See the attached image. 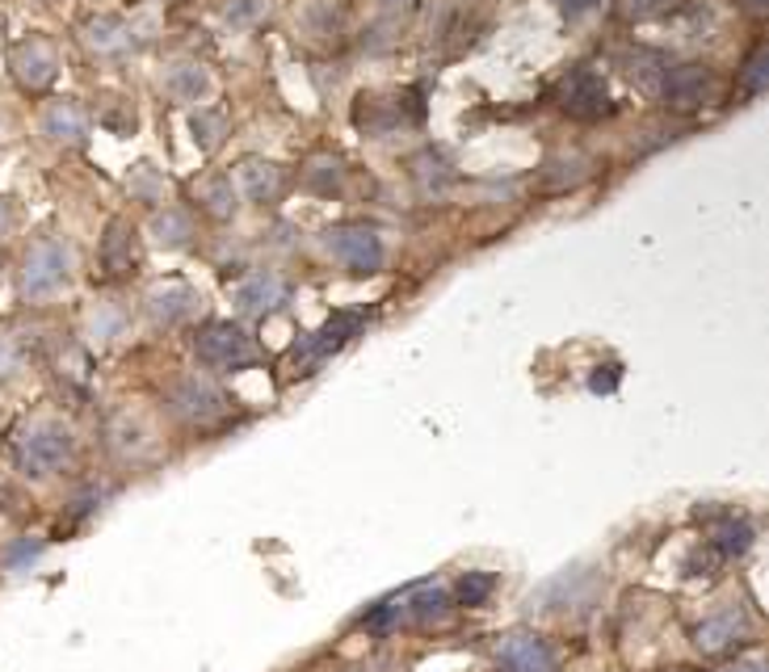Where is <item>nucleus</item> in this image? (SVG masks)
I'll return each instance as SVG.
<instances>
[{
	"instance_id": "1",
	"label": "nucleus",
	"mask_w": 769,
	"mask_h": 672,
	"mask_svg": "<svg viewBox=\"0 0 769 672\" xmlns=\"http://www.w3.org/2000/svg\"><path fill=\"white\" fill-rule=\"evenodd\" d=\"M450 592L441 585H413V589L395 592L379 601L370 614H362V630H391V626H429L450 614Z\"/></svg>"
},
{
	"instance_id": "2",
	"label": "nucleus",
	"mask_w": 769,
	"mask_h": 672,
	"mask_svg": "<svg viewBox=\"0 0 769 672\" xmlns=\"http://www.w3.org/2000/svg\"><path fill=\"white\" fill-rule=\"evenodd\" d=\"M13 455H17V467L26 471V475H56L63 471L72 455H76V437L72 429L63 425V421H34L22 437H17V446H13Z\"/></svg>"
},
{
	"instance_id": "3",
	"label": "nucleus",
	"mask_w": 769,
	"mask_h": 672,
	"mask_svg": "<svg viewBox=\"0 0 769 672\" xmlns=\"http://www.w3.org/2000/svg\"><path fill=\"white\" fill-rule=\"evenodd\" d=\"M193 353H198V362H206L211 370H248V366H257V362L265 357L261 345L248 337L240 323H232V320H211L206 328H198Z\"/></svg>"
},
{
	"instance_id": "4",
	"label": "nucleus",
	"mask_w": 769,
	"mask_h": 672,
	"mask_svg": "<svg viewBox=\"0 0 769 672\" xmlns=\"http://www.w3.org/2000/svg\"><path fill=\"white\" fill-rule=\"evenodd\" d=\"M362 323H366V311H336V316H329L324 328H316L311 337H303L299 345L291 350V370L295 375H316L332 353H341L354 341L362 332Z\"/></svg>"
},
{
	"instance_id": "5",
	"label": "nucleus",
	"mask_w": 769,
	"mask_h": 672,
	"mask_svg": "<svg viewBox=\"0 0 769 672\" xmlns=\"http://www.w3.org/2000/svg\"><path fill=\"white\" fill-rule=\"evenodd\" d=\"M68 278H72V252H68V244L38 240L26 252V266H22V295L26 298L56 295Z\"/></svg>"
},
{
	"instance_id": "6",
	"label": "nucleus",
	"mask_w": 769,
	"mask_h": 672,
	"mask_svg": "<svg viewBox=\"0 0 769 672\" xmlns=\"http://www.w3.org/2000/svg\"><path fill=\"white\" fill-rule=\"evenodd\" d=\"M324 248L332 252V261H341L350 273H379L387 257L379 232L366 223H345V227L324 232Z\"/></svg>"
},
{
	"instance_id": "7",
	"label": "nucleus",
	"mask_w": 769,
	"mask_h": 672,
	"mask_svg": "<svg viewBox=\"0 0 769 672\" xmlns=\"http://www.w3.org/2000/svg\"><path fill=\"white\" fill-rule=\"evenodd\" d=\"M559 109L572 114V118H602L614 109V102H610V89L593 68H577L559 84Z\"/></svg>"
},
{
	"instance_id": "8",
	"label": "nucleus",
	"mask_w": 769,
	"mask_h": 672,
	"mask_svg": "<svg viewBox=\"0 0 769 672\" xmlns=\"http://www.w3.org/2000/svg\"><path fill=\"white\" fill-rule=\"evenodd\" d=\"M714 93V72L707 63H677L664 72V106L669 109H698Z\"/></svg>"
},
{
	"instance_id": "9",
	"label": "nucleus",
	"mask_w": 769,
	"mask_h": 672,
	"mask_svg": "<svg viewBox=\"0 0 769 672\" xmlns=\"http://www.w3.org/2000/svg\"><path fill=\"white\" fill-rule=\"evenodd\" d=\"M753 635V622L744 614L741 605H723L719 614L698 622V630H694V647L698 651H707V656H723V651H732V647H741L744 639Z\"/></svg>"
},
{
	"instance_id": "10",
	"label": "nucleus",
	"mask_w": 769,
	"mask_h": 672,
	"mask_svg": "<svg viewBox=\"0 0 769 672\" xmlns=\"http://www.w3.org/2000/svg\"><path fill=\"white\" fill-rule=\"evenodd\" d=\"M496 672H555V656L543 635L513 630L496 647Z\"/></svg>"
},
{
	"instance_id": "11",
	"label": "nucleus",
	"mask_w": 769,
	"mask_h": 672,
	"mask_svg": "<svg viewBox=\"0 0 769 672\" xmlns=\"http://www.w3.org/2000/svg\"><path fill=\"white\" fill-rule=\"evenodd\" d=\"M291 298V286L277 278V273H248L245 282L232 286V303L240 316H274L277 307Z\"/></svg>"
},
{
	"instance_id": "12",
	"label": "nucleus",
	"mask_w": 769,
	"mask_h": 672,
	"mask_svg": "<svg viewBox=\"0 0 769 672\" xmlns=\"http://www.w3.org/2000/svg\"><path fill=\"white\" fill-rule=\"evenodd\" d=\"M173 408L190 421V425H211L227 412V396L220 387H211L206 378H181L173 387Z\"/></svg>"
},
{
	"instance_id": "13",
	"label": "nucleus",
	"mask_w": 769,
	"mask_h": 672,
	"mask_svg": "<svg viewBox=\"0 0 769 672\" xmlns=\"http://www.w3.org/2000/svg\"><path fill=\"white\" fill-rule=\"evenodd\" d=\"M753 526H748V517L741 512H719L711 521V530H707V546H711L719 559H744L748 551H753Z\"/></svg>"
},
{
	"instance_id": "14",
	"label": "nucleus",
	"mask_w": 769,
	"mask_h": 672,
	"mask_svg": "<svg viewBox=\"0 0 769 672\" xmlns=\"http://www.w3.org/2000/svg\"><path fill=\"white\" fill-rule=\"evenodd\" d=\"M198 291L186 286V282H168V286H156L152 295H147V311H152V320L173 328V323H186L198 311Z\"/></svg>"
},
{
	"instance_id": "15",
	"label": "nucleus",
	"mask_w": 769,
	"mask_h": 672,
	"mask_svg": "<svg viewBox=\"0 0 769 672\" xmlns=\"http://www.w3.org/2000/svg\"><path fill=\"white\" fill-rule=\"evenodd\" d=\"M56 68H59L56 51L43 38H29V43H22L13 51V72H17V81L26 84V89H47V84L56 81Z\"/></svg>"
},
{
	"instance_id": "16",
	"label": "nucleus",
	"mask_w": 769,
	"mask_h": 672,
	"mask_svg": "<svg viewBox=\"0 0 769 672\" xmlns=\"http://www.w3.org/2000/svg\"><path fill=\"white\" fill-rule=\"evenodd\" d=\"M236 189L245 193L248 202L265 207V202H274L277 193H282V168H277L274 161L248 156V161H240V168H236Z\"/></svg>"
},
{
	"instance_id": "17",
	"label": "nucleus",
	"mask_w": 769,
	"mask_h": 672,
	"mask_svg": "<svg viewBox=\"0 0 769 672\" xmlns=\"http://www.w3.org/2000/svg\"><path fill=\"white\" fill-rule=\"evenodd\" d=\"M589 597H593V576L580 571V567L559 571V576H555L551 585H543V592H539L543 610H568V601H572V605H584Z\"/></svg>"
},
{
	"instance_id": "18",
	"label": "nucleus",
	"mask_w": 769,
	"mask_h": 672,
	"mask_svg": "<svg viewBox=\"0 0 769 672\" xmlns=\"http://www.w3.org/2000/svg\"><path fill=\"white\" fill-rule=\"evenodd\" d=\"M110 446L118 458H143V455H152L156 441H152V429H147L139 416L122 412V416L110 425Z\"/></svg>"
},
{
	"instance_id": "19",
	"label": "nucleus",
	"mask_w": 769,
	"mask_h": 672,
	"mask_svg": "<svg viewBox=\"0 0 769 672\" xmlns=\"http://www.w3.org/2000/svg\"><path fill=\"white\" fill-rule=\"evenodd\" d=\"M139 261V248H135V227L127 223H110V236L102 244V266L110 273H131Z\"/></svg>"
},
{
	"instance_id": "20",
	"label": "nucleus",
	"mask_w": 769,
	"mask_h": 672,
	"mask_svg": "<svg viewBox=\"0 0 769 672\" xmlns=\"http://www.w3.org/2000/svg\"><path fill=\"white\" fill-rule=\"evenodd\" d=\"M43 131L51 134L56 143H81L84 114L72 102H56V106H47V114H43Z\"/></svg>"
},
{
	"instance_id": "21",
	"label": "nucleus",
	"mask_w": 769,
	"mask_h": 672,
	"mask_svg": "<svg viewBox=\"0 0 769 672\" xmlns=\"http://www.w3.org/2000/svg\"><path fill=\"white\" fill-rule=\"evenodd\" d=\"M198 202H202L215 219H232L236 215V186H232V177L211 173V177L198 186Z\"/></svg>"
},
{
	"instance_id": "22",
	"label": "nucleus",
	"mask_w": 769,
	"mask_h": 672,
	"mask_svg": "<svg viewBox=\"0 0 769 672\" xmlns=\"http://www.w3.org/2000/svg\"><path fill=\"white\" fill-rule=\"evenodd\" d=\"M152 236H156V244H165V248H186L193 236V223L186 211H173V207H165L161 215L152 219Z\"/></svg>"
},
{
	"instance_id": "23",
	"label": "nucleus",
	"mask_w": 769,
	"mask_h": 672,
	"mask_svg": "<svg viewBox=\"0 0 769 672\" xmlns=\"http://www.w3.org/2000/svg\"><path fill=\"white\" fill-rule=\"evenodd\" d=\"M127 26L118 22V17H97V22H88L84 26V43L93 47V51H102V55H110V51H122L127 47Z\"/></svg>"
},
{
	"instance_id": "24",
	"label": "nucleus",
	"mask_w": 769,
	"mask_h": 672,
	"mask_svg": "<svg viewBox=\"0 0 769 672\" xmlns=\"http://www.w3.org/2000/svg\"><path fill=\"white\" fill-rule=\"evenodd\" d=\"M165 89L177 97V102H198V97L211 89V81H206V72H202V68H193V63H177V68L168 72Z\"/></svg>"
},
{
	"instance_id": "25",
	"label": "nucleus",
	"mask_w": 769,
	"mask_h": 672,
	"mask_svg": "<svg viewBox=\"0 0 769 672\" xmlns=\"http://www.w3.org/2000/svg\"><path fill=\"white\" fill-rule=\"evenodd\" d=\"M496 592V576L493 571H468L459 585H454V605H468V610H480V605H488V597Z\"/></svg>"
},
{
	"instance_id": "26",
	"label": "nucleus",
	"mask_w": 769,
	"mask_h": 672,
	"mask_svg": "<svg viewBox=\"0 0 769 672\" xmlns=\"http://www.w3.org/2000/svg\"><path fill=\"white\" fill-rule=\"evenodd\" d=\"M190 131H193V143H198L202 152H215V148L223 143V131H227V122H223L220 109H193Z\"/></svg>"
},
{
	"instance_id": "27",
	"label": "nucleus",
	"mask_w": 769,
	"mask_h": 672,
	"mask_svg": "<svg viewBox=\"0 0 769 672\" xmlns=\"http://www.w3.org/2000/svg\"><path fill=\"white\" fill-rule=\"evenodd\" d=\"M127 189L143 198V202H161L165 198V177L152 168V164H135L131 168V177H127Z\"/></svg>"
},
{
	"instance_id": "28",
	"label": "nucleus",
	"mask_w": 769,
	"mask_h": 672,
	"mask_svg": "<svg viewBox=\"0 0 769 672\" xmlns=\"http://www.w3.org/2000/svg\"><path fill=\"white\" fill-rule=\"evenodd\" d=\"M93 337L97 341H114V337H122V328H127V316H122V307H114V303H102L97 311H93Z\"/></svg>"
},
{
	"instance_id": "29",
	"label": "nucleus",
	"mask_w": 769,
	"mask_h": 672,
	"mask_svg": "<svg viewBox=\"0 0 769 672\" xmlns=\"http://www.w3.org/2000/svg\"><path fill=\"white\" fill-rule=\"evenodd\" d=\"M766 76H769V68H766V47H753V55L744 59L741 89L748 93V97H757V93L766 89Z\"/></svg>"
},
{
	"instance_id": "30",
	"label": "nucleus",
	"mask_w": 769,
	"mask_h": 672,
	"mask_svg": "<svg viewBox=\"0 0 769 672\" xmlns=\"http://www.w3.org/2000/svg\"><path fill=\"white\" fill-rule=\"evenodd\" d=\"M307 186L320 189V193H332V189L341 186V164H332V161L311 164V173H307Z\"/></svg>"
},
{
	"instance_id": "31",
	"label": "nucleus",
	"mask_w": 769,
	"mask_h": 672,
	"mask_svg": "<svg viewBox=\"0 0 769 672\" xmlns=\"http://www.w3.org/2000/svg\"><path fill=\"white\" fill-rule=\"evenodd\" d=\"M261 9H265L261 0H232V4H227V22H232V26H252V22L261 17Z\"/></svg>"
},
{
	"instance_id": "32",
	"label": "nucleus",
	"mask_w": 769,
	"mask_h": 672,
	"mask_svg": "<svg viewBox=\"0 0 769 672\" xmlns=\"http://www.w3.org/2000/svg\"><path fill=\"white\" fill-rule=\"evenodd\" d=\"M17 370H22V353H17V345H13V337L0 332V382H9Z\"/></svg>"
},
{
	"instance_id": "33",
	"label": "nucleus",
	"mask_w": 769,
	"mask_h": 672,
	"mask_svg": "<svg viewBox=\"0 0 769 672\" xmlns=\"http://www.w3.org/2000/svg\"><path fill=\"white\" fill-rule=\"evenodd\" d=\"M714 564H723V559H719L711 546L702 542V546H698V551H694V555L686 559V576H711Z\"/></svg>"
},
{
	"instance_id": "34",
	"label": "nucleus",
	"mask_w": 769,
	"mask_h": 672,
	"mask_svg": "<svg viewBox=\"0 0 769 672\" xmlns=\"http://www.w3.org/2000/svg\"><path fill=\"white\" fill-rule=\"evenodd\" d=\"M618 382H623V366H614V362H610V366H598V375L589 378V387H593L598 396H610Z\"/></svg>"
},
{
	"instance_id": "35",
	"label": "nucleus",
	"mask_w": 769,
	"mask_h": 672,
	"mask_svg": "<svg viewBox=\"0 0 769 672\" xmlns=\"http://www.w3.org/2000/svg\"><path fill=\"white\" fill-rule=\"evenodd\" d=\"M664 4H669V0H623L618 13H623V17H648V13H656Z\"/></svg>"
},
{
	"instance_id": "36",
	"label": "nucleus",
	"mask_w": 769,
	"mask_h": 672,
	"mask_svg": "<svg viewBox=\"0 0 769 672\" xmlns=\"http://www.w3.org/2000/svg\"><path fill=\"white\" fill-rule=\"evenodd\" d=\"M38 555H43V542H22V546H13V551H9V559H4V564L22 567V564H34Z\"/></svg>"
},
{
	"instance_id": "37",
	"label": "nucleus",
	"mask_w": 769,
	"mask_h": 672,
	"mask_svg": "<svg viewBox=\"0 0 769 672\" xmlns=\"http://www.w3.org/2000/svg\"><path fill=\"white\" fill-rule=\"evenodd\" d=\"M555 4H559V13H564V17H584V13H589V9H598L602 0H555Z\"/></svg>"
},
{
	"instance_id": "38",
	"label": "nucleus",
	"mask_w": 769,
	"mask_h": 672,
	"mask_svg": "<svg viewBox=\"0 0 769 672\" xmlns=\"http://www.w3.org/2000/svg\"><path fill=\"white\" fill-rule=\"evenodd\" d=\"M9 227H13V211H9V202L0 198V240L9 236Z\"/></svg>"
},
{
	"instance_id": "39",
	"label": "nucleus",
	"mask_w": 769,
	"mask_h": 672,
	"mask_svg": "<svg viewBox=\"0 0 769 672\" xmlns=\"http://www.w3.org/2000/svg\"><path fill=\"white\" fill-rule=\"evenodd\" d=\"M727 672H761V664H736V669H727Z\"/></svg>"
},
{
	"instance_id": "40",
	"label": "nucleus",
	"mask_w": 769,
	"mask_h": 672,
	"mask_svg": "<svg viewBox=\"0 0 769 672\" xmlns=\"http://www.w3.org/2000/svg\"><path fill=\"white\" fill-rule=\"evenodd\" d=\"M748 4H753V9H761V4H766V0H748Z\"/></svg>"
}]
</instances>
